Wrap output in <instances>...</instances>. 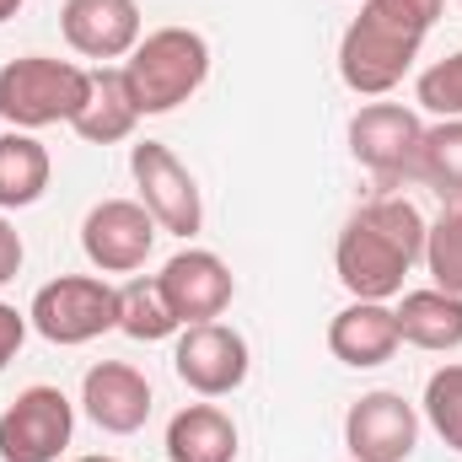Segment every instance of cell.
Returning <instances> with one entry per match:
<instances>
[{
	"mask_svg": "<svg viewBox=\"0 0 462 462\" xmlns=\"http://www.w3.org/2000/svg\"><path fill=\"white\" fill-rule=\"evenodd\" d=\"M425 258V216L403 194H382L360 205L334 242V269L355 301H393L403 296L409 269Z\"/></svg>",
	"mask_w": 462,
	"mask_h": 462,
	"instance_id": "obj_1",
	"label": "cell"
},
{
	"mask_svg": "<svg viewBox=\"0 0 462 462\" xmlns=\"http://www.w3.org/2000/svg\"><path fill=\"white\" fill-rule=\"evenodd\" d=\"M441 11L447 0H360V16L339 38V81L355 97H387L414 70Z\"/></svg>",
	"mask_w": 462,
	"mask_h": 462,
	"instance_id": "obj_2",
	"label": "cell"
},
{
	"mask_svg": "<svg viewBox=\"0 0 462 462\" xmlns=\"http://www.w3.org/2000/svg\"><path fill=\"white\" fill-rule=\"evenodd\" d=\"M140 118L183 108L210 81V43L194 27H156L134 43V54L118 65Z\"/></svg>",
	"mask_w": 462,
	"mask_h": 462,
	"instance_id": "obj_3",
	"label": "cell"
},
{
	"mask_svg": "<svg viewBox=\"0 0 462 462\" xmlns=\"http://www.w3.org/2000/svg\"><path fill=\"white\" fill-rule=\"evenodd\" d=\"M92 97V70L49 54H22L0 65V118L11 129H49V124H76V114Z\"/></svg>",
	"mask_w": 462,
	"mask_h": 462,
	"instance_id": "obj_4",
	"label": "cell"
},
{
	"mask_svg": "<svg viewBox=\"0 0 462 462\" xmlns=\"http://www.w3.org/2000/svg\"><path fill=\"white\" fill-rule=\"evenodd\" d=\"M27 323L60 349L92 345L108 328H118V285L97 280V274H60L32 296Z\"/></svg>",
	"mask_w": 462,
	"mask_h": 462,
	"instance_id": "obj_5",
	"label": "cell"
},
{
	"mask_svg": "<svg viewBox=\"0 0 462 462\" xmlns=\"http://www.w3.org/2000/svg\"><path fill=\"white\" fill-rule=\"evenodd\" d=\"M129 172H134V189H140V205L151 210V221L172 236H194L205 226V199H199V183L194 172L162 145V140H140L129 145Z\"/></svg>",
	"mask_w": 462,
	"mask_h": 462,
	"instance_id": "obj_6",
	"label": "cell"
},
{
	"mask_svg": "<svg viewBox=\"0 0 462 462\" xmlns=\"http://www.w3.org/2000/svg\"><path fill=\"white\" fill-rule=\"evenodd\" d=\"M76 430V403L38 382L27 393L11 398V409L0 414V462H60Z\"/></svg>",
	"mask_w": 462,
	"mask_h": 462,
	"instance_id": "obj_7",
	"label": "cell"
},
{
	"mask_svg": "<svg viewBox=\"0 0 462 462\" xmlns=\"http://www.w3.org/2000/svg\"><path fill=\"white\" fill-rule=\"evenodd\" d=\"M420 140H425V124L403 103H365L360 114L349 118V156L365 172H376L382 183L414 178Z\"/></svg>",
	"mask_w": 462,
	"mask_h": 462,
	"instance_id": "obj_8",
	"label": "cell"
},
{
	"mask_svg": "<svg viewBox=\"0 0 462 462\" xmlns=\"http://www.w3.org/2000/svg\"><path fill=\"white\" fill-rule=\"evenodd\" d=\"M345 447L355 462H409L420 447V414L403 393H365L345 414Z\"/></svg>",
	"mask_w": 462,
	"mask_h": 462,
	"instance_id": "obj_9",
	"label": "cell"
},
{
	"mask_svg": "<svg viewBox=\"0 0 462 462\" xmlns=\"http://www.w3.org/2000/svg\"><path fill=\"white\" fill-rule=\"evenodd\" d=\"M247 339L226 323H194L178 334L172 349V371L183 387H194L199 398H226L247 382Z\"/></svg>",
	"mask_w": 462,
	"mask_h": 462,
	"instance_id": "obj_10",
	"label": "cell"
},
{
	"mask_svg": "<svg viewBox=\"0 0 462 462\" xmlns=\"http://www.w3.org/2000/svg\"><path fill=\"white\" fill-rule=\"evenodd\" d=\"M156 285H162V296H167V307H172V318H178L183 328L216 323L231 307V296H236V280H231L226 258H216L210 247H183V253H172V258L162 263Z\"/></svg>",
	"mask_w": 462,
	"mask_h": 462,
	"instance_id": "obj_11",
	"label": "cell"
},
{
	"mask_svg": "<svg viewBox=\"0 0 462 462\" xmlns=\"http://www.w3.org/2000/svg\"><path fill=\"white\" fill-rule=\"evenodd\" d=\"M156 231L162 226L151 221V210L140 199H103L81 221V247H87L92 269H103V274H134L151 258Z\"/></svg>",
	"mask_w": 462,
	"mask_h": 462,
	"instance_id": "obj_12",
	"label": "cell"
},
{
	"mask_svg": "<svg viewBox=\"0 0 462 462\" xmlns=\"http://www.w3.org/2000/svg\"><path fill=\"white\" fill-rule=\"evenodd\" d=\"M60 32L81 60H129L140 32V5L134 0H65L60 5Z\"/></svg>",
	"mask_w": 462,
	"mask_h": 462,
	"instance_id": "obj_13",
	"label": "cell"
},
{
	"mask_svg": "<svg viewBox=\"0 0 462 462\" xmlns=\"http://www.w3.org/2000/svg\"><path fill=\"white\" fill-rule=\"evenodd\" d=\"M81 409H87V420H92L97 430H108V436H134V430L151 420V382H145L134 365H124V360H103V365H92L87 382H81Z\"/></svg>",
	"mask_w": 462,
	"mask_h": 462,
	"instance_id": "obj_14",
	"label": "cell"
},
{
	"mask_svg": "<svg viewBox=\"0 0 462 462\" xmlns=\"http://www.w3.org/2000/svg\"><path fill=\"white\" fill-rule=\"evenodd\" d=\"M403 345L398 334V312L387 301H349L345 312H334L328 323V349L334 360H345L355 371H371V365H387Z\"/></svg>",
	"mask_w": 462,
	"mask_h": 462,
	"instance_id": "obj_15",
	"label": "cell"
},
{
	"mask_svg": "<svg viewBox=\"0 0 462 462\" xmlns=\"http://www.w3.org/2000/svg\"><path fill=\"white\" fill-rule=\"evenodd\" d=\"M398 312V334L403 345L430 349V355H447L462 349V296L430 285V291H403V301L393 307Z\"/></svg>",
	"mask_w": 462,
	"mask_h": 462,
	"instance_id": "obj_16",
	"label": "cell"
},
{
	"mask_svg": "<svg viewBox=\"0 0 462 462\" xmlns=\"http://www.w3.org/2000/svg\"><path fill=\"white\" fill-rule=\"evenodd\" d=\"M236 457V425L216 403H189L167 425V462H231Z\"/></svg>",
	"mask_w": 462,
	"mask_h": 462,
	"instance_id": "obj_17",
	"label": "cell"
},
{
	"mask_svg": "<svg viewBox=\"0 0 462 462\" xmlns=\"http://www.w3.org/2000/svg\"><path fill=\"white\" fill-rule=\"evenodd\" d=\"M134 124H140V108H134V97H129L118 65L92 70V97H87V108L76 114L70 129H76L87 145H118V140L134 134Z\"/></svg>",
	"mask_w": 462,
	"mask_h": 462,
	"instance_id": "obj_18",
	"label": "cell"
},
{
	"mask_svg": "<svg viewBox=\"0 0 462 462\" xmlns=\"http://www.w3.org/2000/svg\"><path fill=\"white\" fill-rule=\"evenodd\" d=\"M54 162L49 151L27 134V129H5L0 134V210H27L49 194Z\"/></svg>",
	"mask_w": 462,
	"mask_h": 462,
	"instance_id": "obj_19",
	"label": "cell"
},
{
	"mask_svg": "<svg viewBox=\"0 0 462 462\" xmlns=\"http://www.w3.org/2000/svg\"><path fill=\"white\" fill-rule=\"evenodd\" d=\"M183 323L172 318V307H167V296H162V285L156 280H129V285H118V334H129L134 345H162V339H172Z\"/></svg>",
	"mask_w": 462,
	"mask_h": 462,
	"instance_id": "obj_20",
	"label": "cell"
},
{
	"mask_svg": "<svg viewBox=\"0 0 462 462\" xmlns=\"http://www.w3.org/2000/svg\"><path fill=\"white\" fill-rule=\"evenodd\" d=\"M414 178H425L447 205L462 199V118H441L425 129L420 156H414Z\"/></svg>",
	"mask_w": 462,
	"mask_h": 462,
	"instance_id": "obj_21",
	"label": "cell"
},
{
	"mask_svg": "<svg viewBox=\"0 0 462 462\" xmlns=\"http://www.w3.org/2000/svg\"><path fill=\"white\" fill-rule=\"evenodd\" d=\"M425 269L441 291L462 296V199L436 216V226H425Z\"/></svg>",
	"mask_w": 462,
	"mask_h": 462,
	"instance_id": "obj_22",
	"label": "cell"
},
{
	"mask_svg": "<svg viewBox=\"0 0 462 462\" xmlns=\"http://www.w3.org/2000/svg\"><path fill=\"white\" fill-rule=\"evenodd\" d=\"M425 420H430V430L462 452V365H441V371H430V382H425Z\"/></svg>",
	"mask_w": 462,
	"mask_h": 462,
	"instance_id": "obj_23",
	"label": "cell"
},
{
	"mask_svg": "<svg viewBox=\"0 0 462 462\" xmlns=\"http://www.w3.org/2000/svg\"><path fill=\"white\" fill-rule=\"evenodd\" d=\"M414 103L436 118H462V49L447 54V60H436L430 70H420Z\"/></svg>",
	"mask_w": 462,
	"mask_h": 462,
	"instance_id": "obj_24",
	"label": "cell"
},
{
	"mask_svg": "<svg viewBox=\"0 0 462 462\" xmlns=\"http://www.w3.org/2000/svg\"><path fill=\"white\" fill-rule=\"evenodd\" d=\"M27 312H16L11 301H0V371L16 360V349H22V339H27Z\"/></svg>",
	"mask_w": 462,
	"mask_h": 462,
	"instance_id": "obj_25",
	"label": "cell"
},
{
	"mask_svg": "<svg viewBox=\"0 0 462 462\" xmlns=\"http://www.w3.org/2000/svg\"><path fill=\"white\" fill-rule=\"evenodd\" d=\"M22 258H27V253H22V231L0 216V285H11V280L22 274Z\"/></svg>",
	"mask_w": 462,
	"mask_h": 462,
	"instance_id": "obj_26",
	"label": "cell"
},
{
	"mask_svg": "<svg viewBox=\"0 0 462 462\" xmlns=\"http://www.w3.org/2000/svg\"><path fill=\"white\" fill-rule=\"evenodd\" d=\"M16 11H22V0H0V22H11Z\"/></svg>",
	"mask_w": 462,
	"mask_h": 462,
	"instance_id": "obj_27",
	"label": "cell"
},
{
	"mask_svg": "<svg viewBox=\"0 0 462 462\" xmlns=\"http://www.w3.org/2000/svg\"><path fill=\"white\" fill-rule=\"evenodd\" d=\"M76 462H118V457H76Z\"/></svg>",
	"mask_w": 462,
	"mask_h": 462,
	"instance_id": "obj_28",
	"label": "cell"
}]
</instances>
